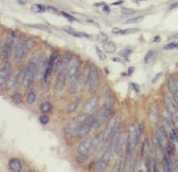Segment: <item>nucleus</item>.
I'll use <instances>...</instances> for the list:
<instances>
[{
  "label": "nucleus",
  "instance_id": "c9c22d12",
  "mask_svg": "<svg viewBox=\"0 0 178 172\" xmlns=\"http://www.w3.org/2000/svg\"><path fill=\"white\" fill-rule=\"evenodd\" d=\"M96 53H97V55H98V57H99V59L100 60H106V54H105V52H103L101 49L100 48H98V47H96Z\"/></svg>",
  "mask_w": 178,
  "mask_h": 172
},
{
  "label": "nucleus",
  "instance_id": "c756f323",
  "mask_svg": "<svg viewBox=\"0 0 178 172\" xmlns=\"http://www.w3.org/2000/svg\"><path fill=\"white\" fill-rule=\"evenodd\" d=\"M31 9H32L34 12L40 13V12H44L45 10H47V7H45L42 4H33L32 7H31Z\"/></svg>",
  "mask_w": 178,
  "mask_h": 172
},
{
  "label": "nucleus",
  "instance_id": "de8ad7c7",
  "mask_svg": "<svg viewBox=\"0 0 178 172\" xmlns=\"http://www.w3.org/2000/svg\"><path fill=\"white\" fill-rule=\"evenodd\" d=\"M144 165H146V167H147V171H151V158L150 157H147Z\"/></svg>",
  "mask_w": 178,
  "mask_h": 172
},
{
  "label": "nucleus",
  "instance_id": "72a5a7b5",
  "mask_svg": "<svg viewBox=\"0 0 178 172\" xmlns=\"http://www.w3.org/2000/svg\"><path fill=\"white\" fill-rule=\"evenodd\" d=\"M11 100H12L13 103H15V104H21V102H23L21 95V94H18V93L13 94V95L11 96Z\"/></svg>",
  "mask_w": 178,
  "mask_h": 172
},
{
  "label": "nucleus",
  "instance_id": "f704fd0d",
  "mask_svg": "<svg viewBox=\"0 0 178 172\" xmlns=\"http://www.w3.org/2000/svg\"><path fill=\"white\" fill-rule=\"evenodd\" d=\"M103 140V135L102 134H99V135H97L95 138H93V149L94 148H96L97 146L99 145V143Z\"/></svg>",
  "mask_w": 178,
  "mask_h": 172
},
{
  "label": "nucleus",
  "instance_id": "7ed1b4c3",
  "mask_svg": "<svg viewBox=\"0 0 178 172\" xmlns=\"http://www.w3.org/2000/svg\"><path fill=\"white\" fill-rule=\"evenodd\" d=\"M128 137H129V134L127 131H123L121 135H116V137L114 135V138L112 141V149L116 154L120 153L121 149L127 144Z\"/></svg>",
  "mask_w": 178,
  "mask_h": 172
},
{
  "label": "nucleus",
  "instance_id": "4d7b16f0",
  "mask_svg": "<svg viewBox=\"0 0 178 172\" xmlns=\"http://www.w3.org/2000/svg\"><path fill=\"white\" fill-rule=\"evenodd\" d=\"M121 3H123V0H118V1L114 2L113 5H118V4H121Z\"/></svg>",
  "mask_w": 178,
  "mask_h": 172
},
{
  "label": "nucleus",
  "instance_id": "393cba45",
  "mask_svg": "<svg viewBox=\"0 0 178 172\" xmlns=\"http://www.w3.org/2000/svg\"><path fill=\"white\" fill-rule=\"evenodd\" d=\"M69 93H76L77 92V91L79 90V83H77V77L76 76H72V80L70 82V84H69Z\"/></svg>",
  "mask_w": 178,
  "mask_h": 172
},
{
  "label": "nucleus",
  "instance_id": "f8f14e48",
  "mask_svg": "<svg viewBox=\"0 0 178 172\" xmlns=\"http://www.w3.org/2000/svg\"><path fill=\"white\" fill-rule=\"evenodd\" d=\"M98 97L97 96H93L92 98L89 100L87 103L85 104V106L83 108V114L85 115H89L91 114L92 112H94L97 107V105H98Z\"/></svg>",
  "mask_w": 178,
  "mask_h": 172
},
{
  "label": "nucleus",
  "instance_id": "e433bc0d",
  "mask_svg": "<svg viewBox=\"0 0 178 172\" xmlns=\"http://www.w3.org/2000/svg\"><path fill=\"white\" fill-rule=\"evenodd\" d=\"M121 13H123L125 15H134L135 10L132 8H127V7H122L121 8Z\"/></svg>",
  "mask_w": 178,
  "mask_h": 172
},
{
  "label": "nucleus",
  "instance_id": "f257e3e1",
  "mask_svg": "<svg viewBox=\"0 0 178 172\" xmlns=\"http://www.w3.org/2000/svg\"><path fill=\"white\" fill-rule=\"evenodd\" d=\"M15 34L13 31H8L7 32V38H6V41H5L3 47H2V59L4 60V61H6L8 60V58L10 57V55H11V52H12V49H13V40H15Z\"/></svg>",
  "mask_w": 178,
  "mask_h": 172
},
{
  "label": "nucleus",
  "instance_id": "0eeeda50",
  "mask_svg": "<svg viewBox=\"0 0 178 172\" xmlns=\"http://www.w3.org/2000/svg\"><path fill=\"white\" fill-rule=\"evenodd\" d=\"M117 130H118V122L116 120V117H112L106 126V129H105L104 135H103V140L107 141L111 138H114V135L117 132Z\"/></svg>",
  "mask_w": 178,
  "mask_h": 172
},
{
  "label": "nucleus",
  "instance_id": "49530a36",
  "mask_svg": "<svg viewBox=\"0 0 178 172\" xmlns=\"http://www.w3.org/2000/svg\"><path fill=\"white\" fill-rule=\"evenodd\" d=\"M61 15H62L63 16H64V18H65L66 19H68L69 21H76V18H74L73 16H71L70 15H68L67 12L62 11V12H61Z\"/></svg>",
  "mask_w": 178,
  "mask_h": 172
},
{
  "label": "nucleus",
  "instance_id": "b1692460",
  "mask_svg": "<svg viewBox=\"0 0 178 172\" xmlns=\"http://www.w3.org/2000/svg\"><path fill=\"white\" fill-rule=\"evenodd\" d=\"M103 48H104V51L106 53H114L116 51V44L114 42H111V41H107L103 44Z\"/></svg>",
  "mask_w": 178,
  "mask_h": 172
},
{
  "label": "nucleus",
  "instance_id": "c85d7f7f",
  "mask_svg": "<svg viewBox=\"0 0 178 172\" xmlns=\"http://www.w3.org/2000/svg\"><path fill=\"white\" fill-rule=\"evenodd\" d=\"M26 70H27V67L21 68V70H19V73H18V77H16V80H18V84H19V85H23V84H24V76H26Z\"/></svg>",
  "mask_w": 178,
  "mask_h": 172
},
{
  "label": "nucleus",
  "instance_id": "a211bd4d",
  "mask_svg": "<svg viewBox=\"0 0 178 172\" xmlns=\"http://www.w3.org/2000/svg\"><path fill=\"white\" fill-rule=\"evenodd\" d=\"M57 58H58V55H57V53H55V52L50 55L49 60H48V65H47V70H46L45 77H44V80H46L47 76H48L49 74L51 73V71L53 70V68H54V66H55V63H56Z\"/></svg>",
  "mask_w": 178,
  "mask_h": 172
},
{
  "label": "nucleus",
  "instance_id": "58836bf2",
  "mask_svg": "<svg viewBox=\"0 0 178 172\" xmlns=\"http://www.w3.org/2000/svg\"><path fill=\"white\" fill-rule=\"evenodd\" d=\"M97 38H98L99 41H101V42L105 43L107 42L108 40H109V38H108V36L105 34V33H100V34L97 36Z\"/></svg>",
  "mask_w": 178,
  "mask_h": 172
},
{
  "label": "nucleus",
  "instance_id": "bb28decb",
  "mask_svg": "<svg viewBox=\"0 0 178 172\" xmlns=\"http://www.w3.org/2000/svg\"><path fill=\"white\" fill-rule=\"evenodd\" d=\"M27 26L31 27V28H35V29H38V30H42V31H45V32H48V33H51V30H50L47 26H45V24H27Z\"/></svg>",
  "mask_w": 178,
  "mask_h": 172
},
{
  "label": "nucleus",
  "instance_id": "79ce46f5",
  "mask_svg": "<svg viewBox=\"0 0 178 172\" xmlns=\"http://www.w3.org/2000/svg\"><path fill=\"white\" fill-rule=\"evenodd\" d=\"M40 122L42 124H47L49 122V117H48V115H46V114H43V115H41L40 116Z\"/></svg>",
  "mask_w": 178,
  "mask_h": 172
},
{
  "label": "nucleus",
  "instance_id": "052dcab7",
  "mask_svg": "<svg viewBox=\"0 0 178 172\" xmlns=\"http://www.w3.org/2000/svg\"><path fill=\"white\" fill-rule=\"evenodd\" d=\"M132 71H133V67H130V68L128 69V76H130V74H131Z\"/></svg>",
  "mask_w": 178,
  "mask_h": 172
},
{
  "label": "nucleus",
  "instance_id": "c03bdc74",
  "mask_svg": "<svg viewBox=\"0 0 178 172\" xmlns=\"http://www.w3.org/2000/svg\"><path fill=\"white\" fill-rule=\"evenodd\" d=\"M86 159H87V156L86 155H82V154H79L77 155V157H76V161H77V163H83L86 161Z\"/></svg>",
  "mask_w": 178,
  "mask_h": 172
},
{
  "label": "nucleus",
  "instance_id": "e2e57ef3",
  "mask_svg": "<svg viewBox=\"0 0 178 172\" xmlns=\"http://www.w3.org/2000/svg\"><path fill=\"white\" fill-rule=\"evenodd\" d=\"M18 2L19 4H26V1H23V0H18Z\"/></svg>",
  "mask_w": 178,
  "mask_h": 172
},
{
  "label": "nucleus",
  "instance_id": "864d4df0",
  "mask_svg": "<svg viewBox=\"0 0 178 172\" xmlns=\"http://www.w3.org/2000/svg\"><path fill=\"white\" fill-rule=\"evenodd\" d=\"M130 85H131V87L134 89L135 92H140V86L137 85V84H134V83H131Z\"/></svg>",
  "mask_w": 178,
  "mask_h": 172
},
{
  "label": "nucleus",
  "instance_id": "dca6fc26",
  "mask_svg": "<svg viewBox=\"0 0 178 172\" xmlns=\"http://www.w3.org/2000/svg\"><path fill=\"white\" fill-rule=\"evenodd\" d=\"M79 126H80V121L79 118H76V119H73V120L69 121V122L64 126L63 130H64V132H66V134H74V132L79 131Z\"/></svg>",
  "mask_w": 178,
  "mask_h": 172
},
{
  "label": "nucleus",
  "instance_id": "5fc2aeb1",
  "mask_svg": "<svg viewBox=\"0 0 178 172\" xmlns=\"http://www.w3.org/2000/svg\"><path fill=\"white\" fill-rule=\"evenodd\" d=\"M160 76H162V73H159L157 74V76H156L154 77V79L152 80V83H153V84H155V83L157 82L158 80H159V77H160Z\"/></svg>",
  "mask_w": 178,
  "mask_h": 172
},
{
  "label": "nucleus",
  "instance_id": "39448f33",
  "mask_svg": "<svg viewBox=\"0 0 178 172\" xmlns=\"http://www.w3.org/2000/svg\"><path fill=\"white\" fill-rule=\"evenodd\" d=\"M110 114V107L107 105H104L98 112L95 113V120H94V127L99 128L103 123L105 122V120Z\"/></svg>",
  "mask_w": 178,
  "mask_h": 172
},
{
  "label": "nucleus",
  "instance_id": "ddd939ff",
  "mask_svg": "<svg viewBox=\"0 0 178 172\" xmlns=\"http://www.w3.org/2000/svg\"><path fill=\"white\" fill-rule=\"evenodd\" d=\"M10 73H11V64L9 62H5L0 70V84L3 85L9 80Z\"/></svg>",
  "mask_w": 178,
  "mask_h": 172
},
{
  "label": "nucleus",
  "instance_id": "9d476101",
  "mask_svg": "<svg viewBox=\"0 0 178 172\" xmlns=\"http://www.w3.org/2000/svg\"><path fill=\"white\" fill-rule=\"evenodd\" d=\"M47 65H48V59H47V57L45 55H42V56L39 58L38 63H37V74L41 79H44V77H45Z\"/></svg>",
  "mask_w": 178,
  "mask_h": 172
},
{
  "label": "nucleus",
  "instance_id": "8fccbe9b",
  "mask_svg": "<svg viewBox=\"0 0 178 172\" xmlns=\"http://www.w3.org/2000/svg\"><path fill=\"white\" fill-rule=\"evenodd\" d=\"M168 154L169 155H172L174 153V147H173V144L172 143H168Z\"/></svg>",
  "mask_w": 178,
  "mask_h": 172
},
{
  "label": "nucleus",
  "instance_id": "13d9d810",
  "mask_svg": "<svg viewBox=\"0 0 178 172\" xmlns=\"http://www.w3.org/2000/svg\"><path fill=\"white\" fill-rule=\"evenodd\" d=\"M94 5H95V6H101V5H105V4H104V2H99V3H95Z\"/></svg>",
  "mask_w": 178,
  "mask_h": 172
},
{
  "label": "nucleus",
  "instance_id": "a878e982",
  "mask_svg": "<svg viewBox=\"0 0 178 172\" xmlns=\"http://www.w3.org/2000/svg\"><path fill=\"white\" fill-rule=\"evenodd\" d=\"M163 165H164V170L166 172H169L172 170L170 161H169V154L167 151L165 152V156L163 157Z\"/></svg>",
  "mask_w": 178,
  "mask_h": 172
},
{
  "label": "nucleus",
  "instance_id": "9b49d317",
  "mask_svg": "<svg viewBox=\"0 0 178 172\" xmlns=\"http://www.w3.org/2000/svg\"><path fill=\"white\" fill-rule=\"evenodd\" d=\"M79 65H80L79 58L77 56L72 57V59L70 60V62H69V64L67 66V76L70 77L76 76L77 71H79Z\"/></svg>",
  "mask_w": 178,
  "mask_h": 172
},
{
  "label": "nucleus",
  "instance_id": "ea45409f",
  "mask_svg": "<svg viewBox=\"0 0 178 172\" xmlns=\"http://www.w3.org/2000/svg\"><path fill=\"white\" fill-rule=\"evenodd\" d=\"M144 19V16L141 15L138 16V18H129L128 21H126L125 23L126 24H132V23H140V21H141Z\"/></svg>",
  "mask_w": 178,
  "mask_h": 172
},
{
  "label": "nucleus",
  "instance_id": "4c0bfd02",
  "mask_svg": "<svg viewBox=\"0 0 178 172\" xmlns=\"http://www.w3.org/2000/svg\"><path fill=\"white\" fill-rule=\"evenodd\" d=\"M163 129L165 132H168V134L172 135V129L170 128V123L168 122L167 120H164L163 122Z\"/></svg>",
  "mask_w": 178,
  "mask_h": 172
},
{
  "label": "nucleus",
  "instance_id": "09e8293b",
  "mask_svg": "<svg viewBox=\"0 0 178 172\" xmlns=\"http://www.w3.org/2000/svg\"><path fill=\"white\" fill-rule=\"evenodd\" d=\"M130 53H131V50L125 49V50H122V51L120 52V55H121V56H123V57H127Z\"/></svg>",
  "mask_w": 178,
  "mask_h": 172
},
{
  "label": "nucleus",
  "instance_id": "aec40b11",
  "mask_svg": "<svg viewBox=\"0 0 178 172\" xmlns=\"http://www.w3.org/2000/svg\"><path fill=\"white\" fill-rule=\"evenodd\" d=\"M164 103H165L166 109L168 110L169 113H171V114L175 113V111H176V108H175L173 102H172V100L170 99V97H169L168 95L164 96Z\"/></svg>",
  "mask_w": 178,
  "mask_h": 172
},
{
  "label": "nucleus",
  "instance_id": "2eb2a0df",
  "mask_svg": "<svg viewBox=\"0 0 178 172\" xmlns=\"http://www.w3.org/2000/svg\"><path fill=\"white\" fill-rule=\"evenodd\" d=\"M66 73H67V69H62L60 73H58L56 83H55V90L56 91H62L65 86L66 82Z\"/></svg>",
  "mask_w": 178,
  "mask_h": 172
},
{
  "label": "nucleus",
  "instance_id": "603ef678",
  "mask_svg": "<svg viewBox=\"0 0 178 172\" xmlns=\"http://www.w3.org/2000/svg\"><path fill=\"white\" fill-rule=\"evenodd\" d=\"M175 8H178V2H174V3H172L169 5L168 9L169 10H172V9H175Z\"/></svg>",
  "mask_w": 178,
  "mask_h": 172
},
{
  "label": "nucleus",
  "instance_id": "1a4fd4ad",
  "mask_svg": "<svg viewBox=\"0 0 178 172\" xmlns=\"http://www.w3.org/2000/svg\"><path fill=\"white\" fill-rule=\"evenodd\" d=\"M109 161H110V152L107 150V151H105L104 153L100 156L98 162H97V166H96L97 171H100V172L104 171L105 169L108 167Z\"/></svg>",
  "mask_w": 178,
  "mask_h": 172
},
{
  "label": "nucleus",
  "instance_id": "f03ea898",
  "mask_svg": "<svg viewBox=\"0 0 178 172\" xmlns=\"http://www.w3.org/2000/svg\"><path fill=\"white\" fill-rule=\"evenodd\" d=\"M28 48L29 47H28L27 41L23 40V39L18 41L15 47V51H13V59L15 62H19L24 57V55L27 54Z\"/></svg>",
  "mask_w": 178,
  "mask_h": 172
},
{
  "label": "nucleus",
  "instance_id": "6e6d98bb",
  "mask_svg": "<svg viewBox=\"0 0 178 172\" xmlns=\"http://www.w3.org/2000/svg\"><path fill=\"white\" fill-rule=\"evenodd\" d=\"M103 11L104 12H110V7L108 6V5L105 4L104 6H103Z\"/></svg>",
  "mask_w": 178,
  "mask_h": 172
},
{
  "label": "nucleus",
  "instance_id": "37998d69",
  "mask_svg": "<svg viewBox=\"0 0 178 172\" xmlns=\"http://www.w3.org/2000/svg\"><path fill=\"white\" fill-rule=\"evenodd\" d=\"M47 10H48L49 12H51V13H54V15H60V11L57 9V8H55L53 6H47Z\"/></svg>",
  "mask_w": 178,
  "mask_h": 172
},
{
  "label": "nucleus",
  "instance_id": "20e7f679",
  "mask_svg": "<svg viewBox=\"0 0 178 172\" xmlns=\"http://www.w3.org/2000/svg\"><path fill=\"white\" fill-rule=\"evenodd\" d=\"M94 120H95V113L90 115L85 121H83V122L80 123L79 131H77L79 138H83L87 137V135H89V132L91 131L92 127H94Z\"/></svg>",
  "mask_w": 178,
  "mask_h": 172
},
{
  "label": "nucleus",
  "instance_id": "cd10ccee",
  "mask_svg": "<svg viewBox=\"0 0 178 172\" xmlns=\"http://www.w3.org/2000/svg\"><path fill=\"white\" fill-rule=\"evenodd\" d=\"M79 102H80V99L79 98H77L74 101H72L70 104L67 106V109H66V111H67L68 113H71V112H73L74 110L76 109L77 106L79 105Z\"/></svg>",
  "mask_w": 178,
  "mask_h": 172
},
{
  "label": "nucleus",
  "instance_id": "a19ab883",
  "mask_svg": "<svg viewBox=\"0 0 178 172\" xmlns=\"http://www.w3.org/2000/svg\"><path fill=\"white\" fill-rule=\"evenodd\" d=\"M165 50H172V49H178V44L177 43H169L164 47Z\"/></svg>",
  "mask_w": 178,
  "mask_h": 172
},
{
  "label": "nucleus",
  "instance_id": "3c124183",
  "mask_svg": "<svg viewBox=\"0 0 178 172\" xmlns=\"http://www.w3.org/2000/svg\"><path fill=\"white\" fill-rule=\"evenodd\" d=\"M171 120H172V122H173L175 125L178 126V116L176 114H172V117H171Z\"/></svg>",
  "mask_w": 178,
  "mask_h": 172
},
{
  "label": "nucleus",
  "instance_id": "a18cd8bd",
  "mask_svg": "<svg viewBox=\"0 0 178 172\" xmlns=\"http://www.w3.org/2000/svg\"><path fill=\"white\" fill-rule=\"evenodd\" d=\"M121 160H118L117 162H116V164L115 166L113 167V171H115V172H119V171H121Z\"/></svg>",
  "mask_w": 178,
  "mask_h": 172
},
{
  "label": "nucleus",
  "instance_id": "680f3d73",
  "mask_svg": "<svg viewBox=\"0 0 178 172\" xmlns=\"http://www.w3.org/2000/svg\"><path fill=\"white\" fill-rule=\"evenodd\" d=\"M158 40H159V37H158V36H156V37L153 39V41H154V42H158Z\"/></svg>",
  "mask_w": 178,
  "mask_h": 172
},
{
  "label": "nucleus",
  "instance_id": "4468645a",
  "mask_svg": "<svg viewBox=\"0 0 178 172\" xmlns=\"http://www.w3.org/2000/svg\"><path fill=\"white\" fill-rule=\"evenodd\" d=\"M93 149V138H89L87 140H85L77 148V152L79 154L86 155L88 156V154L91 152V150Z\"/></svg>",
  "mask_w": 178,
  "mask_h": 172
},
{
  "label": "nucleus",
  "instance_id": "423d86ee",
  "mask_svg": "<svg viewBox=\"0 0 178 172\" xmlns=\"http://www.w3.org/2000/svg\"><path fill=\"white\" fill-rule=\"evenodd\" d=\"M99 73L98 68L94 64L90 65V76H89V84H90V89L92 92H95L99 87Z\"/></svg>",
  "mask_w": 178,
  "mask_h": 172
},
{
  "label": "nucleus",
  "instance_id": "bf43d9fd",
  "mask_svg": "<svg viewBox=\"0 0 178 172\" xmlns=\"http://www.w3.org/2000/svg\"><path fill=\"white\" fill-rule=\"evenodd\" d=\"M173 97H174L175 102H176V103H178V95H177V94H175V95H173Z\"/></svg>",
  "mask_w": 178,
  "mask_h": 172
},
{
  "label": "nucleus",
  "instance_id": "412c9836",
  "mask_svg": "<svg viewBox=\"0 0 178 172\" xmlns=\"http://www.w3.org/2000/svg\"><path fill=\"white\" fill-rule=\"evenodd\" d=\"M156 138H158L161 146L166 143V134H165V131H164L163 127L162 128H161V127H157V128H156Z\"/></svg>",
  "mask_w": 178,
  "mask_h": 172
},
{
  "label": "nucleus",
  "instance_id": "5701e85b",
  "mask_svg": "<svg viewBox=\"0 0 178 172\" xmlns=\"http://www.w3.org/2000/svg\"><path fill=\"white\" fill-rule=\"evenodd\" d=\"M140 30L138 28H130V29H125V30H118V29H114L113 33L116 35H129L133 34V33H138Z\"/></svg>",
  "mask_w": 178,
  "mask_h": 172
},
{
  "label": "nucleus",
  "instance_id": "f3484780",
  "mask_svg": "<svg viewBox=\"0 0 178 172\" xmlns=\"http://www.w3.org/2000/svg\"><path fill=\"white\" fill-rule=\"evenodd\" d=\"M89 76H90V65H87L85 68H83V73H79L77 77V83H79V88L82 89L83 86H85L86 83L89 80Z\"/></svg>",
  "mask_w": 178,
  "mask_h": 172
},
{
  "label": "nucleus",
  "instance_id": "473e14b6",
  "mask_svg": "<svg viewBox=\"0 0 178 172\" xmlns=\"http://www.w3.org/2000/svg\"><path fill=\"white\" fill-rule=\"evenodd\" d=\"M156 54H157V52H156V51H153V50L149 51L148 53L146 54V56H144V61H146L147 63H149L152 59H154L155 56H156Z\"/></svg>",
  "mask_w": 178,
  "mask_h": 172
},
{
  "label": "nucleus",
  "instance_id": "2f4dec72",
  "mask_svg": "<svg viewBox=\"0 0 178 172\" xmlns=\"http://www.w3.org/2000/svg\"><path fill=\"white\" fill-rule=\"evenodd\" d=\"M36 100V93L34 90H31L27 96V102L29 104H33Z\"/></svg>",
  "mask_w": 178,
  "mask_h": 172
},
{
  "label": "nucleus",
  "instance_id": "4be33fe9",
  "mask_svg": "<svg viewBox=\"0 0 178 172\" xmlns=\"http://www.w3.org/2000/svg\"><path fill=\"white\" fill-rule=\"evenodd\" d=\"M168 89L173 95L177 94V83L173 76H170L168 79Z\"/></svg>",
  "mask_w": 178,
  "mask_h": 172
},
{
  "label": "nucleus",
  "instance_id": "6e6552de",
  "mask_svg": "<svg viewBox=\"0 0 178 172\" xmlns=\"http://www.w3.org/2000/svg\"><path fill=\"white\" fill-rule=\"evenodd\" d=\"M36 69H37V64L35 61H31L29 64L27 65V70H26V76H24V87H30L32 85V83L34 82L35 79V73Z\"/></svg>",
  "mask_w": 178,
  "mask_h": 172
},
{
  "label": "nucleus",
  "instance_id": "7c9ffc66",
  "mask_svg": "<svg viewBox=\"0 0 178 172\" xmlns=\"http://www.w3.org/2000/svg\"><path fill=\"white\" fill-rule=\"evenodd\" d=\"M40 109L41 111L43 113H48L51 111L52 109V105L49 103V102H44V103H42L41 104V106H40Z\"/></svg>",
  "mask_w": 178,
  "mask_h": 172
},
{
  "label": "nucleus",
  "instance_id": "6ab92c4d",
  "mask_svg": "<svg viewBox=\"0 0 178 172\" xmlns=\"http://www.w3.org/2000/svg\"><path fill=\"white\" fill-rule=\"evenodd\" d=\"M8 166H9L10 170L15 171V172L21 171V168H23V166H21V162L18 159H16V158H12V159H10L9 162H8Z\"/></svg>",
  "mask_w": 178,
  "mask_h": 172
}]
</instances>
